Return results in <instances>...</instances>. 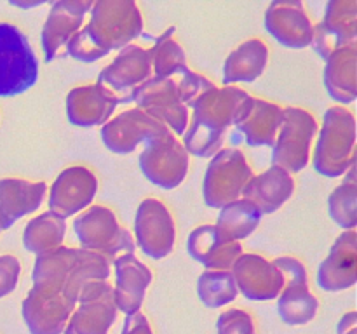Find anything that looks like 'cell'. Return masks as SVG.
I'll list each match as a JSON object with an SVG mask.
<instances>
[{
    "label": "cell",
    "mask_w": 357,
    "mask_h": 334,
    "mask_svg": "<svg viewBox=\"0 0 357 334\" xmlns=\"http://www.w3.org/2000/svg\"><path fill=\"white\" fill-rule=\"evenodd\" d=\"M98 188H100V181L89 167H66L51 184L47 200L49 211L66 221L93 205Z\"/></svg>",
    "instance_id": "obj_16"
},
{
    "label": "cell",
    "mask_w": 357,
    "mask_h": 334,
    "mask_svg": "<svg viewBox=\"0 0 357 334\" xmlns=\"http://www.w3.org/2000/svg\"><path fill=\"white\" fill-rule=\"evenodd\" d=\"M40 77V63L20 26L0 21V100L30 90Z\"/></svg>",
    "instance_id": "obj_6"
},
{
    "label": "cell",
    "mask_w": 357,
    "mask_h": 334,
    "mask_svg": "<svg viewBox=\"0 0 357 334\" xmlns=\"http://www.w3.org/2000/svg\"><path fill=\"white\" fill-rule=\"evenodd\" d=\"M115 284L114 301L119 312L126 315L142 312L146 289L153 280V273L149 264L143 263L135 253H126L112 261Z\"/></svg>",
    "instance_id": "obj_21"
},
{
    "label": "cell",
    "mask_w": 357,
    "mask_h": 334,
    "mask_svg": "<svg viewBox=\"0 0 357 334\" xmlns=\"http://www.w3.org/2000/svg\"><path fill=\"white\" fill-rule=\"evenodd\" d=\"M153 77L149 49L129 44L117 52L114 61L101 70L98 84L110 90L121 103H131V94Z\"/></svg>",
    "instance_id": "obj_15"
},
{
    "label": "cell",
    "mask_w": 357,
    "mask_h": 334,
    "mask_svg": "<svg viewBox=\"0 0 357 334\" xmlns=\"http://www.w3.org/2000/svg\"><path fill=\"white\" fill-rule=\"evenodd\" d=\"M114 291L96 299L77 303L63 334H108L117 320Z\"/></svg>",
    "instance_id": "obj_29"
},
{
    "label": "cell",
    "mask_w": 357,
    "mask_h": 334,
    "mask_svg": "<svg viewBox=\"0 0 357 334\" xmlns=\"http://www.w3.org/2000/svg\"><path fill=\"white\" fill-rule=\"evenodd\" d=\"M187 250L206 270H230L244 247L241 242H223L215 225H201L188 235Z\"/></svg>",
    "instance_id": "obj_26"
},
{
    "label": "cell",
    "mask_w": 357,
    "mask_h": 334,
    "mask_svg": "<svg viewBox=\"0 0 357 334\" xmlns=\"http://www.w3.org/2000/svg\"><path fill=\"white\" fill-rule=\"evenodd\" d=\"M357 42L337 49L324 66V87L340 106L354 103L357 97Z\"/></svg>",
    "instance_id": "obj_28"
},
{
    "label": "cell",
    "mask_w": 357,
    "mask_h": 334,
    "mask_svg": "<svg viewBox=\"0 0 357 334\" xmlns=\"http://www.w3.org/2000/svg\"><path fill=\"white\" fill-rule=\"evenodd\" d=\"M66 221L54 212L45 211L26 223L23 232V246L28 253L42 256L65 246Z\"/></svg>",
    "instance_id": "obj_31"
},
{
    "label": "cell",
    "mask_w": 357,
    "mask_h": 334,
    "mask_svg": "<svg viewBox=\"0 0 357 334\" xmlns=\"http://www.w3.org/2000/svg\"><path fill=\"white\" fill-rule=\"evenodd\" d=\"M316 117L300 106L284 108L281 127L272 146V166L282 167L289 174L302 173L312 157V143L317 136Z\"/></svg>",
    "instance_id": "obj_8"
},
{
    "label": "cell",
    "mask_w": 357,
    "mask_h": 334,
    "mask_svg": "<svg viewBox=\"0 0 357 334\" xmlns=\"http://www.w3.org/2000/svg\"><path fill=\"white\" fill-rule=\"evenodd\" d=\"M215 86L202 73L188 70L183 75L152 77L131 94V103L162 122L176 138L185 134L190 122V104L202 90Z\"/></svg>",
    "instance_id": "obj_3"
},
{
    "label": "cell",
    "mask_w": 357,
    "mask_h": 334,
    "mask_svg": "<svg viewBox=\"0 0 357 334\" xmlns=\"http://www.w3.org/2000/svg\"><path fill=\"white\" fill-rule=\"evenodd\" d=\"M10 3H13V6H16V7H21V9H30V7H38V6H42V3H44V2H31V3L10 2Z\"/></svg>",
    "instance_id": "obj_40"
},
{
    "label": "cell",
    "mask_w": 357,
    "mask_h": 334,
    "mask_svg": "<svg viewBox=\"0 0 357 334\" xmlns=\"http://www.w3.org/2000/svg\"><path fill=\"white\" fill-rule=\"evenodd\" d=\"M357 42V0H330L323 19L314 24L310 47L326 61L337 49Z\"/></svg>",
    "instance_id": "obj_17"
},
{
    "label": "cell",
    "mask_w": 357,
    "mask_h": 334,
    "mask_svg": "<svg viewBox=\"0 0 357 334\" xmlns=\"http://www.w3.org/2000/svg\"><path fill=\"white\" fill-rule=\"evenodd\" d=\"M47 190L45 181L0 177V230H9L21 218L40 209Z\"/></svg>",
    "instance_id": "obj_24"
},
{
    "label": "cell",
    "mask_w": 357,
    "mask_h": 334,
    "mask_svg": "<svg viewBox=\"0 0 357 334\" xmlns=\"http://www.w3.org/2000/svg\"><path fill=\"white\" fill-rule=\"evenodd\" d=\"M328 212L330 218L340 226L344 232L356 230L357 225V180L356 166L349 169L344 181L331 191L328 197Z\"/></svg>",
    "instance_id": "obj_34"
},
{
    "label": "cell",
    "mask_w": 357,
    "mask_h": 334,
    "mask_svg": "<svg viewBox=\"0 0 357 334\" xmlns=\"http://www.w3.org/2000/svg\"><path fill=\"white\" fill-rule=\"evenodd\" d=\"M218 334H257L253 315L243 308H229L220 313L216 320Z\"/></svg>",
    "instance_id": "obj_36"
},
{
    "label": "cell",
    "mask_w": 357,
    "mask_h": 334,
    "mask_svg": "<svg viewBox=\"0 0 357 334\" xmlns=\"http://www.w3.org/2000/svg\"><path fill=\"white\" fill-rule=\"evenodd\" d=\"M255 96L237 86H213L202 90L190 104L192 117L181 136L188 155L211 159L227 139V132L239 127L253 108Z\"/></svg>",
    "instance_id": "obj_1"
},
{
    "label": "cell",
    "mask_w": 357,
    "mask_h": 334,
    "mask_svg": "<svg viewBox=\"0 0 357 334\" xmlns=\"http://www.w3.org/2000/svg\"><path fill=\"white\" fill-rule=\"evenodd\" d=\"M77 301L51 284H33L21 305V315L31 334H63Z\"/></svg>",
    "instance_id": "obj_12"
},
{
    "label": "cell",
    "mask_w": 357,
    "mask_h": 334,
    "mask_svg": "<svg viewBox=\"0 0 357 334\" xmlns=\"http://www.w3.org/2000/svg\"><path fill=\"white\" fill-rule=\"evenodd\" d=\"M91 7L93 2L89 0H58L52 3L40 35L45 61H54L73 35L79 33Z\"/></svg>",
    "instance_id": "obj_19"
},
{
    "label": "cell",
    "mask_w": 357,
    "mask_h": 334,
    "mask_svg": "<svg viewBox=\"0 0 357 334\" xmlns=\"http://www.w3.org/2000/svg\"><path fill=\"white\" fill-rule=\"evenodd\" d=\"M237 291L251 301H271L284 289L279 268L261 254L243 253L230 268Z\"/></svg>",
    "instance_id": "obj_18"
},
{
    "label": "cell",
    "mask_w": 357,
    "mask_h": 334,
    "mask_svg": "<svg viewBox=\"0 0 357 334\" xmlns=\"http://www.w3.org/2000/svg\"><path fill=\"white\" fill-rule=\"evenodd\" d=\"M119 104L121 100L101 84H86L73 87L66 96V117L77 127L103 125L114 117Z\"/></svg>",
    "instance_id": "obj_23"
},
{
    "label": "cell",
    "mask_w": 357,
    "mask_h": 334,
    "mask_svg": "<svg viewBox=\"0 0 357 334\" xmlns=\"http://www.w3.org/2000/svg\"><path fill=\"white\" fill-rule=\"evenodd\" d=\"M268 45L261 38L253 37L237 45L223 65V84H251L264 75L268 65Z\"/></svg>",
    "instance_id": "obj_27"
},
{
    "label": "cell",
    "mask_w": 357,
    "mask_h": 334,
    "mask_svg": "<svg viewBox=\"0 0 357 334\" xmlns=\"http://www.w3.org/2000/svg\"><path fill=\"white\" fill-rule=\"evenodd\" d=\"M265 30L284 47L303 49L312 44L314 21L303 2L278 0L265 10Z\"/></svg>",
    "instance_id": "obj_20"
},
{
    "label": "cell",
    "mask_w": 357,
    "mask_h": 334,
    "mask_svg": "<svg viewBox=\"0 0 357 334\" xmlns=\"http://www.w3.org/2000/svg\"><path fill=\"white\" fill-rule=\"evenodd\" d=\"M284 108L274 101L255 97L250 115L237 127L250 146H274L281 127Z\"/></svg>",
    "instance_id": "obj_30"
},
{
    "label": "cell",
    "mask_w": 357,
    "mask_h": 334,
    "mask_svg": "<svg viewBox=\"0 0 357 334\" xmlns=\"http://www.w3.org/2000/svg\"><path fill=\"white\" fill-rule=\"evenodd\" d=\"M169 129L139 108H128L101 125V141L117 155H128L142 143L169 134Z\"/></svg>",
    "instance_id": "obj_14"
},
{
    "label": "cell",
    "mask_w": 357,
    "mask_h": 334,
    "mask_svg": "<svg viewBox=\"0 0 357 334\" xmlns=\"http://www.w3.org/2000/svg\"><path fill=\"white\" fill-rule=\"evenodd\" d=\"M338 334H357V313L349 312L340 319L337 327Z\"/></svg>",
    "instance_id": "obj_39"
},
{
    "label": "cell",
    "mask_w": 357,
    "mask_h": 334,
    "mask_svg": "<svg viewBox=\"0 0 357 334\" xmlns=\"http://www.w3.org/2000/svg\"><path fill=\"white\" fill-rule=\"evenodd\" d=\"M357 280V232H342L317 268V285L326 292L351 289Z\"/></svg>",
    "instance_id": "obj_22"
},
{
    "label": "cell",
    "mask_w": 357,
    "mask_h": 334,
    "mask_svg": "<svg viewBox=\"0 0 357 334\" xmlns=\"http://www.w3.org/2000/svg\"><path fill=\"white\" fill-rule=\"evenodd\" d=\"M190 167V155L181 139L173 132L145 143L139 153V169L155 186L173 190L185 181Z\"/></svg>",
    "instance_id": "obj_11"
},
{
    "label": "cell",
    "mask_w": 357,
    "mask_h": 334,
    "mask_svg": "<svg viewBox=\"0 0 357 334\" xmlns=\"http://www.w3.org/2000/svg\"><path fill=\"white\" fill-rule=\"evenodd\" d=\"M136 246L152 260L169 256L176 242V223L173 212L159 198L142 200L135 216Z\"/></svg>",
    "instance_id": "obj_13"
},
{
    "label": "cell",
    "mask_w": 357,
    "mask_h": 334,
    "mask_svg": "<svg viewBox=\"0 0 357 334\" xmlns=\"http://www.w3.org/2000/svg\"><path fill=\"white\" fill-rule=\"evenodd\" d=\"M0 232H2V230H0Z\"/></svg>",
    "instance_id": "obj_41"
},
{
    "label": "cell",
    "mask_w": 357,
    "mask_h": 334,
    "mask_svg": "<svg viewBox=\"0 0 357 334\" xmlns=\"http://www.w3.org/2000/svg\"><path fill=\"white\" fill-rule=\"evenodd\" d=\"M21 275V261L14 254L0 256V298H6L17 287Z\"/></svg>",
    "instance_id": "obj_37"
},
{
    "label": "cell",
    "mask_w": 357,
    "mask_h": 334,
    "mask_svg": "<svg viewBox=\"0 0 357 334\" xmlns=\"http://www.w3.org/2000/svg\"><path fill=\"white\" fill-rule=\"evenodd\" d=\"M174 31H176L174 26L167 28L149 49L150 58H152L153 77L169 79V77L183 75L190 70L187 63V52H185L183 45L173 37Z\"/></svg>",
    "instance_id": "obj_33"
},
{
    "label": "cell",
    "mask_w": 357,
    "mask_h": 334,
    "mask_svg": "<svg viewBox=\"0 0 357 334\" xmlns=\"http://www.w3.org/2000/svg\"><path fill=\"white\" fill-rule=\"evenodd\" d=\"M261 218L264 214L251 202L239 198L220 209L215 230L223 242H241L258 228Z\"/></svg>",
    "instance_id": "obj_32"
},
{
    "label": "cell",
    "mask_w": 357,
    "mask_h": 334,
    "mask_svg": "<svg viewBox=\"0 0 357 334\" xmlns=\"http://www.w3.org/2000/svg\"><path fill=\"white\" fill-rule=\"evenodd\" d=\"M73 233L82 249L94 250L108 260L126 253H135L136 244L131 232L121 225L117 214L103 204H93L73 221Z\"/></svg>",
    "instance_id": "obj_7"
},
{
    "label": "cell",
    "mask_w": 357,
    "mask_h": 334,
    "mask_svg": "<svg viewBox=\"0 0 357 334\" xmlns=\"http://www.w3.org/2000/svg\"><path fill=\"white\" fill-rule=\"evenodd\" d=\"M253 176V169L239 148H222L209 160L202 181L206 205L222 209L230 202L239 200Z\"/></svg>",
    "instance_id": "obj_9"
},
{
    "label": "cell",
    "mask_w": 357,
    "mask_h": 334,
    "mask_svg": "<svg viewBox=\"0 0 357 334\" xmlns=\"http://www.w3.org/2000/svg\"><path fill=\"white\" fill-rule=\"evenodd\" d=\"M295 186L293 174L282 167L271 166L251 177L241 198L251 202L261 214H274L293 197Z\"/></svg>",
    "instance_id": "obj_25"
},
{
    "label": "cell",
    "mask_w": 357,
    "mask_h": 334,
    "mask_svg": "<svg viewBox=\"0 0 357 334\" xmlns=\"http://www.w3.org/2000/svg\"><path fill=\"white\" fill-rule=\"evenodd\" d=\"M121 334H153V329L149 317L145 313L138 312L132 313V315H126Z\"/></svg>",
    "instance_id": "obj_38"
},
{
    "label": "cell",
    "mask_w": 357,
    "mask_h": 334,
    "mask_svg": "<svg viewBox=\"0 0 357 334\" xmlns=\"http://www.w3.org/2000/svg\"><path fill=\"white\" fill-rule=\"evenodd\" d=\"M110 275L112 260L107 256L82 247L61 246L35 257L31 280L33 284L56 285L77 301L84 285L108 280Z\"/></svg>",
    "instance_id": "obj_4"
},
{
    "label": "cell",
    "mask_w": 357,
    "mask_h": 334,
    "mask_svg": "<svg viewBox=\"0 0 357 334\" xmlns=\"http://www.w3.org/2000/svg\"><path fill=\"white\" fill-rule=\"evenodd\" d=\"M284 277V289L278 296V312L288 326H305L319 312V298L310 291L305 263L295 256L272 260Z\"/></svg>",
    "instance_id": "obj_10"
},
{
    "label": "cell",
    "mask_w": 357,
    "mask_h": 334,
    "mask_svg": "<svg viewBox=\"0 0 357 334\" xmlns=\"http://www.w3.org/2000/svg\"><path fill=\"white\" fill-rule=\"evenodd\" d=\"M312 164L324 177H342L356 166V115L349 108L335 104L324 111Z\"/></svg>",
    "instance_id": "obj_5"
},
{
    "label": "cell",
    "mask_w": 357,
    "mask_h": 334,
    "mask_svg": "<svg viewBox=\"0 0 357 334\" xmlns=\"http://www.w3.org/2000/svg\"><path fill=\"white\" fill-rule=\"evenodd\" d=\"M197 296L208 308H222L237 299L236 280L230 270H204L197 278Z\"/></svg>",
    "instance_id": "obj_35"
},
{
    "label": "cell",
    "mask_w": 357,
    "mask_h": 334,
    "mask_svg": "<svg viewBox=\"0 0 357 334\" xmlns=\"http://www.w3.org/2000/svg\"><path fill=\"white\" fill-rule=\"evenodd\" d=\"M143 33L142 9L132 0H98L89 21L66 44L70 58L82 63L100 61L112 51H121Z\"/></svg>",
    "instance_id": "obj_2"
}]
</instances>
